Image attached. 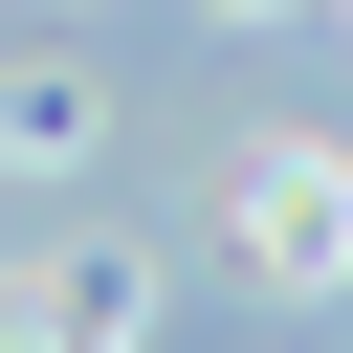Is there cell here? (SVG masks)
<instances>
[{
	"instance_id": "obj_1",
	"label": "cell",
	"mask_w": 353,
	"mask_h": 353,
	"mask_svg": "<svg viewBox=\"0 0 353 353\" xmlns=\"http://www.w3.org/2000/svg\"><path fill=\"white\" fill-rule=\"evenodd\" d=\"M353 243V176H265V265H331Z\"/></svg>"
}]
</instances>
